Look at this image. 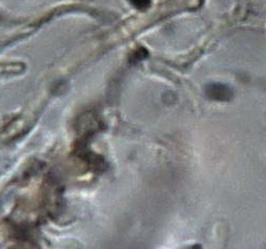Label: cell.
Segmentation results:
<instances>
[{
  "instance_id": "cell-1",
  "label": "cell",
  "mask_w": 266,
  "mask_h": 249,
  "mask_svg": "<svg viewBox=\"0 0 266 249\" xmlns=\"http://www.w3.org/2000/svg\"><path fill=\"white\" fill-rule=\"evenodd\" d=\"M135 7L140 8V10H144V8L149 7L150 0H129Z\"/></svg>"
}]
</instances>
